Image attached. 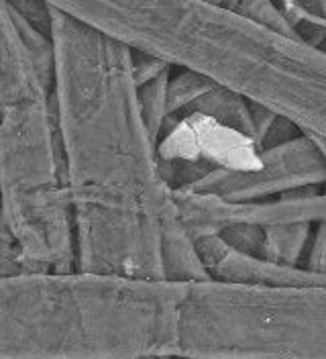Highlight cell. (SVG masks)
Instances as JSON below:
<instances>
[{
    "label": "cell",
    "instance_id": "ffe728a7",
    "mask_svg": "<svg viewBox=\"0 0 326 359\" xmlns=\"http://www.w3.org/2000/svg\"><path fill=\"white\" fill-rule=\"evenodd\" d=\"M170 359H177V358H170Z\"/></svg>",
    "mask_w": 326,
    "mask_h": 359
},
{
    "label": "cell",
    "instance_id": "5b68a950",
    "mask_svg": "<svg viewBox=\"0 0 326 359\" xmlns=\"http://www.w3.org/2000/svg\"><path fill=\"white\" fill-rule=\"evenodd\" d=\"M314 188H326V157L314 137L298 133L278 145L259 149L245 168H208L190 184L174 190L247 202Z\"/></svg>",
    "mask_w": 326,
    "mask_h": 359
},
{
    "label": "cell",
    "instance_id": "9c48e42d",
    "mask_svg": "<svg viewBox=\"0 0 326 359\" xmlns=\"http://www.w3.org/2000/svg\"><path fill=\"white\" fill-rule=\"evenodd\" d=\"M161 264H163V280H170V282L210 280L198 255L194 237L190 235L186 224L182 223L177 208L163 226Z\"/></svg>",
    "mask_w": 326,
    "mask_h": 359
},
{
    "label": "cell",
    "instance_id": "8fae6325",
    "mask_svg": "<svg viewBox=\"0 0 326 359\" xmlns=\"http://www.w3.org/2000/svg\"><path fill=\"white\" fill-rule=\"evenodd\" d=\"M294 35L326 51V0H276Z\"/></svg>",
    "mask_w": 326,
    "mask_h": 359
},
{
    "label": "cell",
    "instance_id": "9a60e30c",
    "mask_svg": "<svg viewBox=\"0 0 326 359\" xmlns=\"http://www.w3.org/2000/svg\"><path fill=\"white\" fill-rule=\"evenodd\" d=\"M302 268L326 278V221L314 224Z\"/></svg>",
    "mask_w": 326,
    "mask_h": 359
},
{
    "label": "cell",
    "instance_id": "52a82bcc",
    "mask_svg": "<svg viewBox=\"0 0 326 359\" xmlns=\"http://www.w3.org/2000/svg\"><path fill=\"white\" fill-rule=\"evenodd\" d=\"M194 241L202 266L210 280L267 288L326 286V278L322 276H316L302 266H282L261 255L245 253L237 247L229 245L217 233L200 235L194 237Z\"/></svg>",
    "mask_w": 326,
    "mask_h": 359
},
{
    "label": "cell",
    "instance_id": "7a4b0ae2",
    "mask_svg": "<svg viewBox=\"0 0 326 359\" xmlns=\"http://www.w3.org/2000/svg\"><path fill=\"white\" fill-rule=\"evenodd\" d=\"M182 282L0 276V359L174 358Z\"/></svg>",
    "mask_w": 326,
    "mask_h": 359
},
{
    "label": "cell",
    "instance_id": "ba28073f",
    "mask_svg": "<svg viewBox=\"0 0 326 359\" xmlns=\"http://www.w3.org/2000/svg\"><path fill=\"white\" fill-rule=\"evenodd\" d=\"M192 114L206 116L255 143L253 109L247 98L202 74L190 69H179L177 74L172 72L168 86V125Z\"/></svg>",
    "mask_w": 326,
    "mask_h": 359
},
{
    "label": "cell",
    "instance_id": "30bf717a",
    "mask_svg": "<svg viewBox=\"0 0 326 359\" xmlns=\"http://www.w3.org/2000/svg\"><path fill=\"white\" fill-rule=\"evenodd\" d=\"M312 229L314 224H280L261 229L259 255L282 266H302L312 239Z\"/></svg>",
    "mask_w": 326,
    "mask_h": 359
},
{
    "label": "cell",
    "instance_id": "3957f363",
    "mask_svg": "<svg viewBox=\"0 0 326 359\" xmlns=\"http://www.w3.org/2000/svg\"><path fill=\"white\" fill-rule=\"evenodd\" d=\"M0 276L76 271L51 82L0 0Z\"/></svg>",
    "mask_w": 326,
    "mask_h": 359
},
{
    "label": "cell",
    "instance_id": "277c9868",
    "mask_svg": "<svg viewBox=\"0 0 326 359\" xmlns=\"http://www.w3.org/2000/svg\"><path fill=\"white\" fill-rule=\"evenodd\" d=\"M177 359H326V286L182 282Z\"/></svg>",
    "mask_w": 326,
    "mask_h": 359
},
{
    "label": "cell",
    "instance_id": "6da1fadb",
    "mask_svg": "<svg viewBox=\"0 0 326 359\" xmlns=\"http://www.w3.org/2000/svg\"><path fill=\"white\" fill-rule=\"evenodd\" d=\"M53 111L72 204L76 271L163 280L174 188L137 102L129 47L51 8Z\"/></svg>",
    "mask_w": 326,
    "mask_h": 359
},
{
    "label": "cell",
    "instance_id": "e0dca14e",
    "mask_svg": "<svg viewBox=\"0 0 326 359\" xmlns=\"http://www.w3.org/2000/svg\"><path fill=\"white\" fill-rule=\"evenodd\" d=\"M204 2H208V4H217V6H222V4H224V0H204Z\"/></svg>",
    "mask_w": 326,
    "mask_h": 359
},
{
    "label": "cell",
    "instance_id": "ac0fdd59",
    "mask_svg": "<svg viewBox=\"0 0 326 359\" xmlns=\"http://www.w3.org/2000/svg\"><path fill=\"white\" fill-rule=\"evenodd\" d=\"M2 237H4V231H2V221H0V247H2Z\"/></svg>",
    "mask_w": 326,
    "mask_h": 359
},
{
    "label": "cell",
    "instance_id": "d6986e66",
    "mask_svg": "<svg viewBox=\"0 0 326 359\" xmlns=\"http://www.w3.org/2000/svg\"><path fill=\"white\" fill-rule=\"evenodd\" d=\"M143 359H170V358H143Z\"/></svg>",
    "mask_w": 326,
    "mask_h": 359
},
{
    "label": "cell",
    "instance_id": "2e32d148",
    "mask_svg": "<svg viewBox=\"0 0 326 359\" xmlns=\"http://www.w3.org/2000/svg\"><path fill=\"white\" fill-rule=\"evenodd\" d=\"M316 143L320 145V149H322V154H325V157H326V141H320V139H316Z\"/></svg>",
    "mask_w": 326,
    "mask_h": 359
},
{
    "label": "cell",
    "instance_id": "4fadbf2b",
    "mask_svg": "<svg viewBox=\"0 0 326 359\" xmlns=\"http://www.w3.org/2000/svg\"><path fill=\"white\" fill-rule=\"evenodd\" d=\"M222 6L226 11L243 17V19H247V21L261 25L265 29H271L276 33H282V35L298 39L294 35L290 22L285 21V17H283V13L280 11L276 0H224Z\"/></svg>",
    "mask_w": 326,
    "mask_h": 359
},
{
    "label": "cell",
    "instance_id": "5bb4252c",
    "mask_svg": "<svg viewBox=\"0 0 326 359\" xmlns=\"http://www.w3.org/2000/svg\"><path fill=\"white\" fill-rule=\"evenodd\" d=\"M6 6L37 31L51 35V6L45 0H4Z\"/></svg>",
    "mask_w": 326,
    "mask_h": 359
},
{
    "label": "cell",
    "instance_id": "8992f818",
    "mask_svg": "<svg viewBox=\"0 0 326 359\" xmlns=\"http://www.w3.org/2000/svg\"><path fill=\"white\" fill-rule=\"evenodd\" d=\"M177 215L192 237L222 233L235 226L318 224L326 221V188L290 192L263 201L233 202L190 190H174Z\"/></svg>",
    "mask_w": 326,
    "mask_h": 359
},
{
    "label": "cell",
    "instance_id": "7c38bea8",
    "mask_svg": "<svg viewBox=\"0 0 326 359\" xmlns=\"http://www.w3.org/2000/svg\"><path fill=\"white\" fill-rule=\"evenodd\" d=\"M172 72H174V67H168L149 80L135 84L139 111L143 116L145 129L153 139V143L157 145V149H159L163 129L168 125V86H170Z\"/></svg>",
    "mask_w": 326,
    "mask_h": 359
}]
</instances>
